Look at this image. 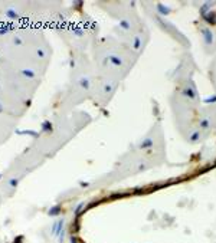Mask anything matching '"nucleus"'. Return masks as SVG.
Instances as JSON below:
<instances>
[{"instance_id":"1","label":"nucleus","mask_w":216,"mask_h":243,"mask_svg":"<svg viewBox=\"0 0 216 243\" xmlns=\"http://www.w3.org/2000/svg\"><path fill=\"white\" fill-rule=\"evenodd\" d=\"M61 226H64V220H62V222H59V225H58V227H61ZM55 232H56V226L53 227V233H55Z\"/></svg>"},{"instance_id":"2","label":"nucleus","mask_w":216,"mask_h":243,"mask_svg":"<svg viewBox=\"0 0 216 243\" xmlns=\"http://www.w3.org/2000/svg\"><path fill=\"white\" fill-rule=\"evenodd\" d=\"M58 211H59V207H55V210H52V211H50V214H56Z\"/></svg>"},{"instance_id":"3","label":"nucleus","mask_w":216,"mask_h":243,"mask_svg":"<svg viewBox=\"0 0 216 243\" xmlns=\"http://www.w3.org/2000/svg\"><path fill=\"white\" fill-rule=\"evenodd\" d=\"M10 184H12V186H15V184H17V180H12V181H10Z\"/></svg>"}]
</instances>
